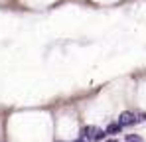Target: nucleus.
<instances>
[{
	"label": "nucleus",
	"mask_w": 146,
	"mask_h": 142,
	"mask_svg": "<svg viewBox=\"0 0 146 142\" xmlns=\"http://www.w3.org/2000/svg\"><path fill=\"white\" fill-rule=\"evenodd\" d=\"M105 130H101L99 126H85L83 130H81V136L83 138H89V140L93 142V140H103L105 138Z\"/></svg>",
	"instance_id": "1"
},
{
	"label": "nucleus",
	"mask_w": 146,
	"mask_h": 142,
	"mask_svg": "<svg viewBox=\"0 0 146 142\" xmlns=\"http://www.w3.org/2000/svg\"><path fill=\"white\" fill-rule=\"evenodd\" d=\"M138 120V117L134 115V113H130V111H124V113H121V117H119V124L121 126H130V124H134Z\"/></svg>",
	"instance_id": "2"
},
{
	"label": "nucleus",
	"mask_w": 146,
	"mask_h": 142,
	"mask_svg": "<svg viewBox=\"0 0 146 142\" xmlns=\"http://www.w3.org/2000/svg\"><path fill=\"white\" fill-rule=\"evenodd\" d=\"M121 130H122V126L119 124V122H111V124L105 128V132H107V134H119Z\"/></svg>",
	"instance_id": "3"
},
{
	"label": "nucleus",
	"mask_w": 146,
	"mask_h": 142,
	"mask_svg": "<svg viewBox=\"0 0 146 142\" xmlns=\"http://www.w3.org/2000/svg\"><path fill=\"white\" fill-rule=\"evenodd\" d=\"M126 142H142V140H140V136H136V134H128V136H126Z\"/></svg>",
	"instance_id": "4"
},
{
	"label": "nucleus",
	"mask_w": 146,
	"mask_h": 142,
	"mask_svg": "<svg viewBox=\"0 0 146 142\" xmlns=\"http://www.w3.org/2000/svg\"><path fill=\"white\" fill-rule=\"evenodd\" d=\"M75 142H91V140H89V138H83V136H79V138H77Z\"/></svg>",
	"instance_id": "5"
},
{
	"label": "nucleus",
	"mask_w": 146,
	"mask_h": 142,
	"mask_svg": "<svg viewBox=\"0 0 146 142\" xmlns=\"http://www.w3.org/2000/svg\"><path fill=\"white\" fill-rule=\"evenodd\" d=\"M107 142H119V140H107Z\"/></svg>",
	"instance_id": "6"
}]
</instances>
